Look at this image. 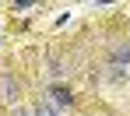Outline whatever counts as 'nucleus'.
Segmentation results:
<instances>
[{
    "mask_svg": "<svg viewBox=\"0 0 130 116\" xmlns=\"http://www.w3.org/2000/svg\"><path fill=\"white\" fill-rule=\"evenodd\" d=\"M32 116H56V113H53L49 106H42V102H39V106H35V113H32Z\"/></svg>",
    "mask_w": 130,
    "mask_h": 116,
    "instance_id": "obj_2",
    "label": "nucleus"
},
{
    "mask_svg": "<svg viewBox=\"0 0 130 116\" xmlns=\"http://www.w3.org/2000/svg\"><path fill=\"white\" fill-rule=\"evenodd\" d=\"M18 116H25V113H18Z\"/></svg>",
    "mask_w": 130,
    "mask_h": 116,
    "instance_id": "obj_3",
    "label": "nucleus"
},
{
    "mask_svg": "<svg viewBox=\"0 0 130 116\" xmlns=\"http://www.w3.org/2000/svg\"><path fill=\"white\" fill-rule=\"evenodd\" d=\"M53 102H56V106L63 109V106H70V95H67V92H60V88H56V92H53Z\"/></svg>",
    "mask_w": 130,
    "mask_h": 116,
    "instance_id": "obj_1",
    "label": "nucleus"
}]
</instances>
